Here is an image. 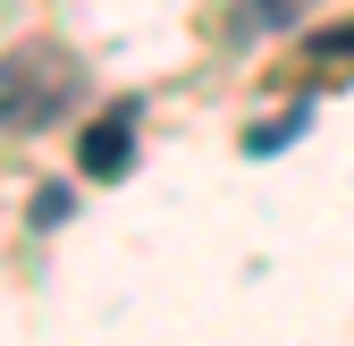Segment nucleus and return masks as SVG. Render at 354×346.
Masks as SVG:
<instances>
[{
	"label": "nucleus",
	"instance_id": "obj_1",
	"mask_svg": "<svg viewBox=\"0 0 354 346\" xmlns=\"http://www.w3.org/2000/svg\"><path fill=\"white\" fill-rule=\"evenodd\" d=\"M84 93V68L68 42H17V51H0V127L9 136H42L51 118H68Z\"/></svg>",
	"mask_w": 354,
	"mask_h": 346
},
{
	"label": "nucleus",
	"instance_id": "obj_2",
	"mask_svg": "<svg viewBox=\"0 0 354 346\" xmlns=\"http://www.w3.org/2000/svg\"><path fill=\"white\" fill-rule=\"evenodd\" d=\"M76 161H84V178H127V169H136V102H110L93 127H84Z\"/></svg>",
	"mask_w": 354,
	"mask_h": 346
},
{
	"label": "nucleus",
	"instance_id": "obj_5",
	"mask_svg": "<svg viewBox=\"0 0 354 346\" xmlns=\"http://www.w3.org/2000/svg\"><path fill=\"white\" fill-rule=\"evenodd\" d=\"M313 51H321V60H354V26H329V34H313Z\"/></svg>",
	"mask_w": 354,
	"mask_h": 346
},
{
	"label": "nucleus",
	"instance_id": "obj_3",
	"mask_svg": "<svg viewBox=\"0 0 354 346\" xmlns=\"http://www.w3.org/2000/svg\"><path fill=\"white\" fill-rule=\"evenodd\" d=\"M304 118H313V102H295V110H279V118H261L253 136H245V152H279V144H295V136H304Z\"/></svg>",
	"mask_w": 354,
	"mask_h": 346
},
{
	"label": "nucleus",
	"instance_id": "obj_4",
	"mask_svg": "<svg viewBox=\"0 0 354 346\" xmlns=\"http://www.w3.org/2000/svg\"><path fill=\"white\" fill-rule=\"evenodd\" d=\"M304 0H245V26H295Z\"/></svg>",
	"mask_w": 354,
	"mask_h": 346
}]
</instances>
